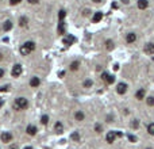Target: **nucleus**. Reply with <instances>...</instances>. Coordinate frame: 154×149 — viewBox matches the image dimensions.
<instances>
[{
	"instance_id": "f257e3e1",
	"label": "nucleus",
	"mask_w": 154,
	"mask_h": 149,
	"mask_svg": "<svg viewBox=\"0 0 154 149\" xmlns=\"http://www.w3.org/2000/svg\"><path fill=\"white\" fill-rule=\"evenodd\" d=\"M34 50H35V44L31 42V41H28V42H26V44H23L20 46V54H23V56L30 54V53L34 52Z\"/></svg>"
},
{
	"instance_id": "f03ea898",
	"label": "nucleus",
	"mask_w": 154,
	"mask_h": 149,
	"mask_svg": "<svg viewBox=\"0 0 154 149\" xmlns=\"http://www.w3.org/2000/svg\"><path fill=\"white\" fill-rule=\"evenodd\" d=\"M28 107V102L26 98H16L14 102V108L15 110H26Z\"/></svg>"
},
{
	"instance_id": "7ed1b4c3",
	"label": "nucleus",
	"mask_w": 154,
	"mask_h": 149,
	"mask_svg": "<svg viewBox=\"0 0 154 149\" xmlns=\"http://www.w3.org/2000/svg\"><path fill=\"white\" fill-rule=\"evenodd\" d=\"M20 73H22V66L19 65V64L14 65L12 66V71H11V75L14 76V77H18V76H20Z\"/></svg>"
},
{
	"instance_id": "20e7f679",
	"label": "nucleus",
	"mask_w": 154,
	"mask_h": 149,
	"mask_svg": "<svg viewBox=\"0 0 154 149\" xmlns=\"http://www.w3.org/2000/svg\"><path fill=\"white\" fill-rule=\"evenodd\" d=\"M0 138H2V141H3L4 144H8L9 141L12 140V134L9 133V132H3V133H2V137H0Z\"/></svg>"
},
{
	"instance_id": "39448f33",
	"label": "nucleus",
	"mask_w": 154,
	"mask_h": 149,
	"mask_svg": "<svg viewBox=\"0 0 154 149\" xmlns=\"http://www.w3.org/2000/svg\"><path fill=\"white\" fill-rule=\"evenodd\" d=\"M126 91H127V84L126 83H119L118 84V87H116V92L118 94H126Z\"/></svg>"
},
{
	"instance_id": "423d86ee",
	"label": "nucleus",
	"mask_w": 154,
	"mask_h": 149,
	"mask_svg": "<svg viewBox=\"0 0 154 149\" xmlns=\"http://www.w3.org/2000/svg\"><path fill=\"white\" fill-rule=\"evenodd\" d=\"M146 54H154V44H146L143 47Z\"/></svg>"
},
{
	"instance_id": "0eeeda50",
	"label": "nucleus",
	"mask_w": 154,
	"mask_h": 149,
	"mask_svg": "<svg viewBox=\"0 0 154 149\" xmlns=\"http://www.w3.org/2000/svg\"><path fill=\"white\" fill-rule=\"evenodd\" d=\"M26 132H27V134H28V136H35V134H37V127L34 126V125H28V126H27V129H26Z\"/></svg>"
},
{
	"instance_id": "6e6552de",
	"label": "nucleus",
	"mask_w": 154,
	"mask_h": 149,
	"mask_svg": "<svg viewBox=\"0 0 154 149\" xmlns=\"http://www.w3.org/2000/svg\"><path fill=\"white\" fill-rule=\"evenodd\" d=\"M74 41H76V38H74L73 35H66V37L64 38V41H62V42H64L65 45H73V44H74Z\"/></svg>"
},
{
	"instance_id": "1a4fd4ad",
	"label": "nucleus",
	"mask_w": 154,
	"mask_h": 149,
	"mask_svg": "<svg viewBox=\"0 0 154 149\" xmlns=\"http://www.w3.org/2000/svg\"><path fill=\"white\" fill-rule=\"evenodd\" d=\"M115 138H116V134H115V132H109L107 136H105V140H107L108 144H112L115 141Z\"/></svg>"
},
{
	"instance_id": "9d476101",
	"label": "nucleus",
	"mask_w": 154,
	"mask_h": 149,
	"mask_svg": "<svg viewBox=\"0 0 154 149\" xmlns=\"http://www.w3.org/2000/svg\"><path fill=\"white\" fill-rule=\"evenodd\" d=\"M126 41L128 42V44H133V42L137 41V35L134 34V33H128L127 37H126Z\"/></svg>"
},
{
	"instance_id": "9b49d317",
	"label": "nucleus",
	"mask_w": 154,
	"mask_h": 149,
	"mask_svg": "<svg viewBox=\"0 0 154 149\" xmlns=\"http://www.w3.org/2000/svg\"><path fill=\"white\" fill-rule=\"evenodd\" d=\"M102 18H103V12H95V15H93V18H92V22L93 23H97V22H100L102 21Z\"/></svg>"
},
{
	"instance_id": "f8f14e48",
	"label": "nucleus",
	"mask_w": 154,
	"mask_h": 149,
	"mask_svg": "<svg viewBox=\"0 0 154 149\" xmlns=\"http://www.w3.org/2000/svg\"><path fill=\"white\" fill-rule=\"evenodd\" d=\"M149 6L147 0H138V8L139 9H146Z\"/></svg>"
},
{
	"instance_id": "ddd939ff",
	"label": "nucleus",
	"mask_w": 154,
	"mask_h": 149,
	"mask_svg": "<svg viewBox=\"0 0 154 149\" xmlns=\"http://www.w3.org/2000/svg\"><path fill=\"white\" fill-rule=\"evenodd\" d=\"M41 84V80H39V77H31V80H30V85L31 87H38V85Z\"/></svg>"
},
{
	"instance_id": "4468645a",
	"label": "nucleus",
	"mask_w": 154,
	"mask_h": 149,
	"mask_svg": "<svg viewBox=\"0 0 154 149\" xmlns=\"http://www.w3.org/2000/svg\"><path fill=\"white\" fill-rule=\"evenodd\" d=\"M135 96H137L138 100H142L143 98H145V88L138 90V91H137V94H135Z\"/></svg>"
},
{
	"instance_id": "2eb2a0df",
	"label": "nucleus",
	"mask_w": 154,
	"mask_h": 149,
	"mask_svg": "<svg viewBox=\"0 0 154 149\" xmlns=\"http://www.w3.org/2000/svg\"><path fill=\"white\" fill-rule=\"evenodd\" d=\"M12 28V22L11 21H6L4 22V25H3V30L4 31H9Z\"/></svg>"
},
{
	"instance_id": "dca6fc26",
	"label": "nucleus",
	"mask_w": 154,
	"mask_h": 149,
	"mask_svg": "<svg viewBox=\"0 0 154 149\" xmlns=\"http://www.w3.org/2000/svg\"><path fill=\"white\" fill-rule=\"evenodd\" d=\"M58 34H65V22L60 21L58 23Z\"/></svg>"
},
{
	"instance_id": "f3484780",
	"label": "nucleus",
	"mask_w": 154,
	"mask_h": 149,
	"mask_svg": "<svg viewBox=\"0 0 154 149\" xmlns=\"http://www.w3.org/2000/svg\"><path fill=\"white\" fill-rule=\"evenodd\" d=\"M74 118H76V121H84V118H85V115L83 111H77L74 114Z\"/></svg>"
},
{
	"instance_id": "a211bd4d",
	"label": "nucleus",
	"mask_w": 154,
	"mask_h": 149,
	"mask_svg": "<svg viewBox=\"0 0 154 149\" xmlns=\"http://www.w3.org/2000/svg\"><path fill=\"white\" fill-rule=\"evenodd\" d=\"M27 23H28V19H27L26 16H22L20 19H19V25H20L22 27H26Z\"/></svg>"
},
{
	"instance_id": "6ab92c4d",
	"label": "nucleus",
	"mask_w": 154,
	"mask_h": 149,
	"mask_svg": "<svg viewBox=\"0 0 154 149\" xmlns=\"http://www.w3.org/2000/svg\"><path fill=\"white\" fill-rule=\"evenodd\" d=\"M105 83L107 84H112L114 81H115V76H112V75H107V77H105Z\"/></svg>"
},
{
	"instance_id": "aec40b11",
	"label": "nucleus",
	"mask_w": 154,
	"mask_h": 149,
	"mask_svg": "<svg viewBox=\"0 0 154 149\" xmlns=\"http://www.w3.org/2000/svg\"><path fill=\"white\" fill-rule=\"evenodd\" d=\"M54 127H56V132H57V133H62V132H64V126H62L61 122H57Z\"/></svg>"
},
{
	"instance_id": "412c9836",
	"label": "nucleus",
	"mask_w": 154,
	"mask_h": 149,
	"mask_svg": "<svg viewBox=\"0 0 154 149\" xmlns=\"http://www.w3.org/2000/svg\"><path fill=\"white\" fill-rule=\"evenodd\" d=\"M79 66H80L79 61H74V62H72V64H70V69L72 71H77V69H79Z\"/></svg>"
},
{
	"instance_id": "4be33fe9",
	"label": "nucleus",
	"mask_w": 154,
	"mask_h": 149,
	"mask_svg": "<svg viewBox=\"0 0 154 149\" xmlns=\"http://www.w3.org/2000/svg\"><path fill=\"white\" fill-rule=\"evenodd\" d=\"M147 132H149V134L154 136V122H153V123H150V125L147 126Z\"/></svg>"
},
{
	"instance_id": "5701e85b",
	"label": "nucleus",
	"mask_w": 154,
	"mask_h": 149,
	"mask_svg": "<svg viewBox=\"0 0 154 149\" xmlns=\"http://www.w3.org/2000/svg\"><path fill=\"white\" fill-rule=\"evenodd\" d=\"M105 45H107V49H108V50L114 49V42H112L111 39H107V41H105Z\"/></svg>"
},
{
	"instance_id": "b1692460",
	"label": "nucleus",
	"mask_w": 154,
	"mask_h": 149,
	"mask_svg": "<svg viewBox=\"0 0 154 149\" xmlns=\"http://www.w3.org/2000/svg\"><path fill=\"white\" fill-rule=\"evenodd\" d=\"M41 123H42V125H47V123H49V117H47V115H42Z\"/></svg>"
},
{
	"instance_id": "393cba45",
	"label": "nucleus",
	"mask_w": 154,
	"mask_h": 149,
	"mask_svg": "<svg viewBox=\"0 0 154 149\" xmlns=\"http://www.w3.org/2000/svg\"><path fill=\"white\" fill-rule=\"evenodd\" d=\"M66 16V12H65V9H61V11L58 12V19L60 21H64V18Z\"/></svg>"
},
{
	"instance_id": "a878e982",
	"label": "nucleus",
	"mask_w": 154,
	"mask_h": 149,
	"mask_svg": "<svg viewBox=\"0 0 154 149\" xmlns=\"http://www.w3.org/2000/svg\"><path fill=\"white\" fill-rule=\"evenodd\" d=\"M95 132L96 133H102L103 132V127H102V125H100V123H96L95 125Z\"/></svg>"
},
{
	"instance_id": "bb28decb",
	"label": "nucleus",
	"mask_w": 154,
	"mask_h": 149,
	"mask_svg": "<svg viewBox=\"0 0 154 149\" xmlns=\"http://www.w3.org/2000/svg\"><path fill=\"white\" fill-rule=\"evenodd\" d=\"M72 140H74V141H79L80 140V134L74 132V133H72Z\"/></svg>"
},
{
	"instance_id": "cd10ccee",
	"label": "nucleus",
	"mask_w": 154,
	"mask_h": 149,
	"mask_svg": "<svg viewBox=\"0 0 154 149\" xmlns=\"http://www.w3.org/2000/svg\"><path fill=\"white\" fill-rule=\"evenodd\" d=\"M92 84H93V83H92V80H85V81H84V87H85V88L92 87Z\"/></svg>"
},
{
	"instance_id": "c85d7f7f",
	"label": "nucleus",
	"mask_w": 154,
	"mask_h": 149,
	"mask_svg": "<svg viewBox=\"0 0 154 149\" xmlns=\"http://www.w3.org/2000/svg\"><path fill=\"white\" fill-rule=\"evenodd\" d=\"M146 102H147L149 106H154V98H153V96H149V98L146 99Z\"/></svg>"
},
{
	"instance_id": "c756f323",
	"label": "nucleus",
	"mask_w": 154,
	"mask_h": 149,
	"mask_svg": "<svg viewBox=\"0 0 154 149\" xmlns=\"http://www.w3.org/2000/svg\"><path fill=\"white\" fill-rule=\"evenodd\" d=\"M9 85H3V87H0V92H6V91H8Z\"/></svg>"
},
{
	"instance_id": "7c9ffc66",
	"label": "nucleus",
	"mask_w": 154,
	"mask_h": 149,
	"mask_svg": "<svg viewBox=\"0 0 154 149\" xmlns=\"http://www.w3.org/2000/svg\"><path fill=\"white\" fill-rule=\"evenodd\" d=\"M138 125H139V122H138L137 119H135V121H133V122H131V127L137 129V127H138Z\"/></svg>"
},
{
	"instance_id": "2f4dec72",
	"label": "nucleus",
	"mask_w": 154,
	"mask_h": 149,
	"mask_svg": "<svg viewBox=\"0 0 154 149\" xmlns=\"http://www.w3.org/2000/svg\"><path fill=\"white\" fill-rule=\"evenodd\" d=\"M22 0H9V4H12V6H16V4H19Z\"/></svg>"
},
{
	"instance_id": "473e14b6",
	"label": "nucleus",
	"mask_w": 154,
	"mask_h": 149,
	"mask_svg": "<svg viewBox=\"0 0 154 149\" xmlns=\"http://www.w3.org/2000/svg\"><path fill=\"white\" fill-rule=\"evenodd\" d=\"M128 140L131 141V142H135V141H137V137H135V136H131V134H130V136H128Z\"/></svg>"
},
{
	"instance_id": "72a5a7b5",
	"label": "nucleus",
	"mask_w": 154,
	"mask_h": 149,
	"mask_svg": "<svg viewBox=\"0 0 154 149\" xmlns=\"http://www.w3.org/2000/svg\"><path fill=\"white\" fill-rule=\"evenodd\" d=\"M38 2H39V0H28V3H30V4H37Z\"/></svg>"
},
{
	"instance_id": "f704fd0d",
	"label": "nucleus",
	"mask_w": 154,
	"mask_h": 149,
	"mask_svg": "<svg viewBox=\"0 0 154 149\" xmlns=\"http://www.w3.org/2000/svg\"><path fill=\"white\" fill-rule=\"evenodd\" d=\"M115 134H116V137H123V133L120 132H115Z\"/></svg>"
},
{
	"instance_id": "c9c22d12",
	"label": "nucleus",
	"mask_w": 154,
	"mask_h": 149,
	"mask_svg": "<svg viewBox=\"0 0 154 149\" xmlns=\"http://www.w3.org/2000/svg\"><path fill=\"white\" fill-rule=\"evenodd\" d=\"M9 149H19V148H18V145H11V146H9Z\"/></svg>"
},
{
	"instance_id": "e433bc0d",
	"label": "nucleus",
	"mask_w": 154,
	"mask_h": 149,
	"mask_svg": "<svg viewBox=\"0 0 154 149\" xmlns=\"http://www.w3.org/2000/svg\"><path fill=\"white\" fill-rule=\"evenodd\" d=\"M3 76H4V71L0 69V77H3Z\"/></svg>"
},
{
	"instance_id": "4c0bfd02",
	"label": "nucleus",
	"mask_w": 154,
	"mask_h": 149,
	"mask_svg": "<svg viewBox=\"0 0 154 149\" xmlns=\"http://www.w3.org/2000/svg\"><path fill=\"white\" fill-rule=\"evenodd\" d=\"M64 75H65V72H64V71H61V72H60V77H62Z\"/></svg>"
},
{
	"instance_id": "58836bf2",
	"label": "nucleus",
	"mask_w": 154,
	"mask_h": 149,
	"mask_svg": "<svg viewBox=\"0 0 154 149\" xmlns=\"http://www.w3.org/2000/svg\"><path fill=\"white\" fill-rule=\"evenodd\" d=\"M122 2H123L124 4H127V3H128V0H122Z\"/></svg>"
},
{
	"instance_id": "ea45409f",
	"label": "nucleus",
	"mask_w": 154,
	"mask_h": 149,
	"mask_svg": "<svg viewBox=\"0 0 154 149\" xmlns=\"http://www.w3.org/2000/svg\"><path fill=\"white\" fill-rule=\"evenodd\" d=\"M93 2H95V3H100L102 0H93Z\"/></svg>"
},
{
	"instance_id": "a19ab883",
	"label": "nucleus",
	"mask_w": 154,
	"mask_h": 149,
	"mask_svg": "<svg viewBox=\"0 0 154 149\" xmlns=\"http://www.w3.org/2000/svg\"><path fill=\"white\" fill-rule=\"evenodd\" d=\"M3 104H4V103H3V100H0V107H2Z\"/></svg>"
},
{
	"instance_id": "79ce46f5",
	"label": "nucleus",
	"mask_w": 154,
	"mask_h": 149,
	"mask_svg": "<svg viewBox=\"0 0 154 149\" xmlns=\"http://www.w3.org/2000/svg\"><path fill=\"white\" fill-rule=\"evenodd\" d=\"M23 149H32L31 146H26V148H23Z\"/></svg>"
},
{
	"instance_id": "37998d69",
	"label": "nucleus",
	"mask_w": 154,
	"mask_h": 149,
	"mask_svg": "<svg viewBox=\"0 0 154 149\" xmlns=\"http://www.w3.org/2000/svg\"><path fill=\"white\" fill-rule=\"evenodd\" d=\"M3 60V57H2V53H0V61H2Z\"/></svg>"
},
{
	"instance_id": "c03bdc74",
	"label": "nucleus",
	"mask_w": 154,
	"mask_h": 149,
	"mask_svg": "<svg viewBox=\"0 0 154 149\" xmlns=\"http://www.w3.org/2000/svg\"><path fill=\"white\" fill-rule=\"evenodd\" d=\"M146 149H151V148H146Z\"/></svg>"
}]
</instances>
